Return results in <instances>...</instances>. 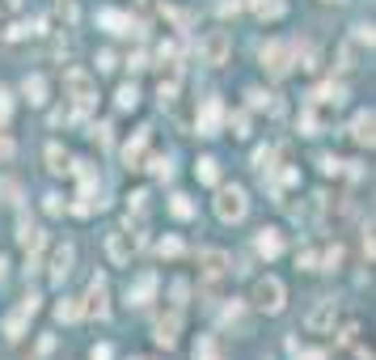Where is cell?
<instances>
[{"label":"cell","mask_w":376,"mask_h":360,"mask_svg":"<svg viewBox=\"0 0 376 360\" xmlns=\"http://www.w3.org/2000/svg\"><path fill=\"white\" fill-rule=\"evenodd\" d=\"M156 60H161V64H174V60H178V47H174V42H161V47H156Z\"/></svg>","instance_id":"cell-45"},{"label":"cell","mask_w":376,"mask_h":360,"mask_svg":"<svg viewBox=\"0 0 376 360\" xmlns=\"http://www.w3.org/2000/svg\"><path fill=\"white\" fill-rule=\"evenodd\" d=\"M17 242H22L26 254H38V250H42V229H38L30 217H22V221H17Z\"/></svg>","instance_id":"cell-18"},{"label":"cell","mask_w":376,"mask_h":360,"mask_svg":"<svg viewBox=\"0 0 376 360\" xmlns=\"http://www.w3.org/2000/svg\"><path fill=\"white\" fill-rule=\"evenodd\" d=\"M64 89H68V102H72V119H81V115H89V111L97 107V81H93L89 72L68 68Z\"/></svg>","instance_id":"cell-1"},{"label":"cell","mask_w":376,"mask_h":360,"mask_svg":"<svg viewBox=\"0 0 376 360\" xmlns=\"http://www.w3.org/2000/svg\"><path fill=\"white\" fill-rule=\"evenodd\" d=\"M245 212H250V199H245L241 187H220V191H216V217H220L224 225L245 221Z\"/></svg>","instance_id":"cell-5"},{"label":"cell","mask_w":376,"mask_h":360,"mask_svg":"<svg viewBox=\"0 0 376 360\" xmlns=\"http://www.w3.org/2000/svg\"><path fill=\"white\" fill-rule=\"evenodd\" d=\"M22 93H26L30 107H42V102H47V81H42L38 72H30V77L22 81Z\"/></svg>","instance_id":"cell-21"},{"label":"cell","mask_w":376,"mask_h":360,"mask_svg":"<svg viewBox=\"0 0 376 360\" xmlns=\"http://www.w3.org/2000/svg\"><path fill=\"white\" fill-rule=\"evenodd\" d=\"M0 280H5V254H0Z\"/></svg>","instance_id":"cell-52"},{"label":"cell","mask_w":376,"mask_h":360,"mask_svg":"<svg viewBox=\"0 0 376 360\" xmlns=\"http://www.w3.org/2000/svg\"><path fill=\"white\" fill-rule=\"evenodd\" d=\"M182 250H186L182 237H161V242H156V254H161V259H178Z\"/></svg>","instance_id":"cell-33"},{"label":"cell","mask_w":376,"mask_h":360,"mask_svg":"<svg viewBox=\"0 0 376 360\" xmlns=\"http://www.w3.org/2000/svg\"><path fill=\"white\" fill-rule=\"evenodd\" d=\"M170 212H174L178 221H190V217H195V203H190V195H174V199H170Z\"/></svg>","instance_id":"cell-32"},{"label":"cell","mask_w":376,"mask_h":360,"mask_svg":"<svg viewBox=\"0 0 376 360\" xmlns=\"http://www.w3.org/2000/svg\"><path fill=\"white\" fill-rule=\"evenodd\" d=\"M56 318H60V322H76V318H81V301H76V297H64V301L56 305Z\"/></svg>","instance_id":"cell-29"},{"label":"cell","mask_w":376,"mask_h":360,"mask_svg":"<svg viewBox=\"0 0 376 360\" xmlns=\"http://www.w3.org/2000/svg\"><path fill=\"white\" fill-rule=\"evenodd\" d=\"M220 13H224V17H233V13H241V0H224V5H220Z\"/></svg>","instance_id":"cell-50"},{"label":"cell","mask_w":376,"mask_h":360,"mask_svg":"<svg viewBox=\"0 0 376 360\" xmlns=\"http://www.w3.org/2000/svg\"><path fill=\"white\" fill-rule=\"evenodd\" d=\"M220 322H224V327H237V331H245V305H241V301H229L224 310H220Z\"/></svg>","instance_id":"cell-27"},{"label":"cell","mask_w":376,"mask_h":360,"mask_svg":"<svg viewBox=\"0 0 376 360\" xmlns=\"http://www.w3.org/2000/svg\"><path fill=\"white\" fill-rule=\"evenodd\" d=\"M229 132H233L237 140H245V136H250V115H245V111H237V115H229Z\"/></svg>","instance_id":"cell-36"},{"label":"cell","mask_w":376,"mask_h":360,"mask_svg":"<svg viewBox=\"0 0 376 360\" xmlns=\"http://www.w3.org/2000/svg\"><path fill=\"white\" fill-rule=\"evenodd\" d=\"M148 132H152V127H140V132L123 144V166H127V170H144V157H148Z\"/></svg>","instance_id":"cell-11"},{"label":"cell","mask_w":376,"mask_h":360,"mask_svg":"<svg viewBox=\"0 0 376 360\" xmlns=\"http://www.w3.org/2000/svg\"><path fill=\"white\" fill-rule=\"evenodd\" d=\"M224 127V102L220 97H207L203 111H199V136H216Z\"/></svg>","instance_id":"cell-10"},{"label":"cell","mask_w":376,"mask_h":360,"mask_svg":"<svg viewBox=\"0 0 376 360\" xmlns=\"http://www.w3.org/2000/svg\"><path fill=\"white\" fill-rule=\"evenodd\" d=\"M5 5H13V9H17V5H22V0H5Z\"/></svg>","instance_id":"cell-53"},{"label":"cell","mask_w":376,"mask_h":360,"mask_svg":"<svg viewBox=\"0 0 376 360\" xmlns=\"http://www.w3.org/2000/svg\"><path fill=\"white\" fill-rule=\"evenodd\" d=\"M351 136H355V144L372 148V140H376V115H372V111H359V115L351 119Z\"/></svg>","instance_id":"cell-16"},{"label":"cell","mask_w":376,"mask_h":360,"mask_svg":"<svg viewBox=\"0 0 376 360\" xmlns=\"http://www.w3.org/2000/svg\"><path fill=\"white\" fill-rule=\"evenodd\" d=\"M97 26L111 30V34H136L131 13H119V9H97Z\"/></svg>","instance_id":"cell-12"},{"label":"cell","mask_w":376,"mask_h":360,"mask_svg":"<svg viewBox=\"0 0 376 360\" xmlns=\"http://www.w3.org/2000/svg\"><path fill=\"white\" fill-rule=\"evenodd\" d=\"M111 356H115V352H111V343H97V347L89 352V360H111Z\"/></svg>","instance_id":"cell-48"},{"label":"cell","mask_w":376,"mask_h":360,"mask_svg":"<svg viewBox=\"0 0 376 360\" xmlns=\"http://www.w3.org/2000/svg\"><path fill=\"white\" fill-rule=\"evenodd\" d=\"M326 5H343V0H326Z\"/></svg>","instance_id":"cell-55"},{"label":"cell","mask_w":376,"mask_h":360,"mask_svg":"<svg viewBox=\"0 0 376 360\" xmlns=\"http://www.w3.org/2000/svg\"><path fill=\"white\" fill-rule=\"evenodd\" d=\"M275 162H279V148H258V152H254V170H258L262 178L275 174Z\"/></svg>","instance_id":"cell-24"},{"label":"cell","mask_w":376,"mask_h":360,"mask_svg":"<svg viewBox=\"0 0 376 360\" xmlns=\"http://www.w3.org/2000/svg\"><path fill=\"white\" fill-rule=\"evenodd\" d=\"M254 250L262 254V259H279V254H284V233L279 229H258Z\"/></svg>","instance_id":"cell-13"},{"label":"cell","mask_w":376,"mask_h":360,"mask_svg":"<svg viewBox=\"0 0 376 360\" xmlns=\"http://www.w3.org/2000/svg\"><path fill=\"white\" fill-rule=\"evenodd\" d=\"M292 64H296L292 42H266V47H262V68L271 72V77H288Z\"/></svg>","instance_id":"cell-7"},{"label":"cell","mask_w":376,"mask_h":360,"mask_svg":"<svg viewBox=\"0 0 376 360\" xmlns=\"http://www.w3.org/2000/svg\"><path fill=\"white\" fill-rule=\"evenodd\" d=\"M195 178H199V182H207V187H216V182H220V162H216V157H199Z\"/></svg>","instance_id":"cell-25"},{"label":"cell","mask_w":376,"mask_h":360,"mask_svg":"<svg viewBox=\"0 0 376 360\" xmlns=\"http://www.w3.org/2000/svg\"><path fill=\"white\" fill-rule=\"evenodd\" d=\"M250 9L262 17V22H279L288 13V0H250Z\"/></svg>","instance_id":"cell-20"},{"label":"cell","mask_w":376,"mask_h":360,"mask_svg":"<svg viewBox=\"0 0 376 360\" xmlns=\"http://www.w3.org/2000/svg\"><path fill=\"white\" fill-rule=\"evenodd\" d=\"M93 140H97V144H111V123H97V127H93Z\"/></svg>","instance_id":"cell-47"},{"label":"cell","mask_w":376,"mask_h":360,"mask_svg":"<svg viewBox=\"0 0 376 360\" xmlns=\"http://www.w3.org/2000/svg\"><path fill=\"white\" fill-rule=\"evenodd\" d=\"M229 51H233V42H229V34H224V30H207V34L199 38V64L220 68V64L229 60Z\"/></svg>","instance_id":"cell-6"},{"label":"cell","mask_w":376,"mask_h":360,"mask_svg":"<svg viewBox=\"0 0 376 360\" xmlns=\"http://www.w3.org/2000/svg\"><path fill=\"white\" fill-rule=\"evenodd\" d=\"M317 263H321L317 250H300V254H296V267H304V272H317Z\"/></svg>","instance_id":"cell-40"},{"label":"cell","mask_w":376,"mask_h":360,"mask_svg":"<svg viewBox=\"0 0 376 360\" xmlns=\"http://www.w3.org/2000/svg\"><path fill=\"white\" fill-rule=\"evenodd\" d=\"M338 263H343V246H330L326 254H321V263H317V267H326V272H338Z\"/></svg>","instance_id":"cell-38"},{"label":"cell","mask_w":376,"mask_h":360,"mask_svg":"<svg viewBox=\"0 0 376 360\" xmlns=\"http://www.w3.org/2000/svg\"><path fill=\"white\" fill-rule=\"evenodd\" d=\"M115 102H119V111H136V107H140V89H136V85H119Z\"/></svg>","instance_id":"cell-30"},{"label":"cell","mask_w":376,"mask_h":360,"mask_svg":"<svg viewBox=\"0 0 376 360\" xmlns=\"http://www.w3.org/2000/svg\"><path fill=\"white\" fill-rule=\"evenodd\" d=\"M111 68H119V56L115 51H97V72H111Z\"/></svg>","instance_id":"cell-43"},{"label":"cell","mask_w":376,"mask_h":360,"mask_svg":"<svg viewBox=\"0 0 376 360\" xmlns=\"http://www.w3.org/2000/svg\"><path fill=\"white\" fill-rule=\"evenodd\" d=\"M22 199V187L13 178H0V203H17Z\"/></svg>","instance_id":"cell-37"},{"label":"cell","mask_w":376,"mask_h":360,"mask_svg":"<svg viewBox=\"0 0 376 360\" xmlns=\"http://www.w3.org/2000/svg\"><path fill=\"white\" fill-rule=\"evenodd\" d=\"M229 254L224 250H203L199 254V272H203V297L207 301H216L220 288H224V276H229Z\"/></svg>","instance_id":"cell-2"},{"label":"cell","mask_w":376,"mask_h":360,"mask_svg":"<svg viewBox=\"0 0 376 360\" xmlns=\"http://www.w3.org/2000/svg\"><path fill=\"white\" fill-rule=\"evenodd\" d=\"M144 170H152L156 178H165V182L174 178V162L170 157H144Z\"/></svg>","instance_id":"cell-31"},{"label":"cell","mask_w":376,"mask_h":360,"mask_svg":"<svg viewBox=\"0 0 376 360\" xmlns=\"http://www.w3.org/2000/svg\"><path fill=\"white\" fill-rule=\"evenodd\" d=\"M178 335H182V310H170V314H161V318H156L152 339H156L161 347H174V343H178Z\"/></svg>","instance_id":"cell-9"},{"label":"cell","mask_w":376,"mask_h":360,"mask_svg":"<svg viewBox=\"0 0 376 360\" xmlns=\"http://www.w3.org/2000/svg\"><path fill=\"white\" fill-rule=\"evenodd\" d=\"M317 132H321V119H317L313 107H304L300 111V136H317Z\"/></svg>","instance_id":"cell-35"},{"label":"cell","mask_w":376,"mask_h":360,"mask_svg":"<svg viewBox=\"0 0 376 360\" xmlns=\"http://www.w3.org/2000/svg\"><path fill=\"white\" fill-rule=\"evenodd\" d=\"M313 102H317V107H343V102H347V85H343V81L317 85V89H313Z\"/></svg>","instance_id":"cell-17"},{"label":"cell","mask_w":376,"mask_h":360,"mask_svg":"<svg viewBox=\"0 0 376 360\" xmlns=\"http://www.w3.org/2000/svg\"><path fill=\"white\" fill-rule=\"evenodd\" d=\"M0 34H5V17H0Z\"/></svg>","instance_id":"cell-54"},{"label":"cell","mask_w":376,"mask_h":360,"mask_svg":"<svg viewBox=\"0 0 376 360\" xmlns=\"http://www.w3.org/2000/svg\"><path fill=\"white\" fill-rule=\"evenodd\" d=\"M288 347H292V360H326V356H330L326 347H300L296 339H292Z\"/></svg>","instance_id":"cell-34"},{"label":"cell","mask_w":376,"mask_h":360,"mask_svg":"<svg viewBox=\"0 0 376 360\" xmlns=\"http://www.w3.org/2000/svg\"><path fill=\"white\" fill-rule=\"evenodd\" d=\"M372 42H376L372 26H368V22H363V26H355V47H368V51H372Z\"/></svg>","instance_id":"cell-42"},{"label":"cell","mask_w":376,"mask_h":360,"mask_svg":"<svg viewBox=\"0 0 376 360\" xmlns=\"http://www.w3.org/2000/svg\"><path fill=\"white\" fill-rule=\"evenodd\" d=\"M9 115H13V93H9L5 85H0V127L9 123Z\"/></svg>","instance_id":"cell-39"},{"label":"cell","mask_w":376,"mask_h":360,"mask_svg":"<svg viewBox=\"0 0 376 360\" xmlns=\"http://www.w3.org/2000/svg\"><path fill=\"white\" fill-rule=\"evenodd\" d=\"M254 305H258L262 314H284V305H288V288H284V280L262 276V280L254 284Z\"/></svg>","instance_id":"cell-4"},{"label":"cell","mask_w":376,"mask_h":360,"mask_svg":"<svg viewBox=\"0 0 376 360\" xmlns=\"http://www.w3.org/2000/svg\"><path fill=\"white\" fill-rule=\"evenodd\" d=\"M72 259H76V250H72L68 242H64V246H56V254H51V280H56V284H64V280H68Z\"/></svg>","instance_id":"cell-15"},{"label":"cell","mask_w":376,"mask_h":360,"mask_svg":"<svg viewBox=\"0 0 376 360\" xmlns=\"http://www.w3.org/2000/svg\"><path fill=\"white\" fill-rule=\"evenodd\" d=\"M106 250H111V263H119V267H123V263L131 259V250H136V242L127 237V229H115L111 237H106Z\"/></svg>","instance_id":"cell-14"},{"label":"cell","mask_w":376,"mask_h":360,"mask_svg":"<svg viewBox=\"0 0 376 360\" xmlns=\"http://www.w3.org/2000/svg\"><path fill=\"white\" fill-rule=\"evenodd\" d=\"M334 322H338V301H317L313 310H309V318H304V327L317 331V335L334 331Z\"/></svg>","instance_id":"cell-8"},{"label":"cell","mask_w":376,"mask_h":360,"mask_svg":"<svg viewBox=\"0 0 376 360\" xmlns=\"http://www.w3.org/2000/svg\"><path fill=\"white\" fill-rule=\"evenodd\" d=\"M317 166H321V174H343V162L334 157V152H321V162H317Z\"/></svg>","instance_id":"cell-41"},{"label":"cell","mask_w":376,"mask_h":360,"mask_svg":"<svg viewBox=\"0 0 376 360\" xmlns=\"http://www.w3.org/2000/svg\"><path fill=\"white\" fill-rule=\"evenodd\" d=\"M9 157H13V140L0 136V162H9Z\"/></svg>","instance_id":"cell-49"},{"label":"cell","mask_w":376,"mask_h":360,"mask_svg":"<svg viewBox=\"0 0 376 360\" xmlns=\"http://www.w3.org/2000/svg\"><path fill=\"white\" fill-rule=\"evenodd\" d=\"M127 64H131V68H148V56H144V51H136V56H131Z\"/></svg>","instance_id":"cell-51"},{"label":"cell","mask_w":376,"mask_h":360,"mask_svg":"<svg viewBox=\"0 0 376 360\" xmlns=\"http://www.w3.org/2000/svg\"><path fill=\"white\" fill-rule=\"evenodd\" d=\"M68 152H64V144H47V170L51 174H68Z\"/></svg>","instance_id":"cell-26"},{"label":"cell","mask_w":376,"mask_h":360,"mask_svg":"<svg viewBox=\"0 0 376 360\" xmlns=\"http://www.w3.org/2000/svg\"><path fill=\"white\" fill-rule=\"evenodd\" d=\"M152 292H156V276H152V272H144V276L127 288V301H131V305H148V301H152Z\"/></svg>","instance_id":"cell-19"},{"label":"cell","mask_w":376,"mask_h":360,"mask_svg":"<svg viewBox=\"0 0 376 360\" xmlns=\"http://www.w3.org/2000/svg\"><path fill=\"white\" fill-rule=\"evenodd\" d=\"M195 360H224L220 339H216V335H199V343H195Z\"/></svg>","instance_id":"cell-22"},{"label":"cell","mask_w":376,"mask_h":360,"mask_svg":"<svg viewBox=\"0 0 376 360\" xmlns=\"http://www.w3.org/2000/svg\"><path fill=\"white\" fill-rule=\"evenodd\" d=\"M42 208H47V212H51V217H60V212H64V208H68V203H64V199H60V195H42Z\"/></svg>","instance_id":"cell-44"},{"label":"cell","mask_w":376,"mask_h":360,"mask_svg":"<svg viewBox=\"0 0 376 360\" xmlns=\"http://www.w3.org/2000/svg\"><path fill=\"white\" fill-rule=\"evenodd\" d=\"M111 284H106V276H93L89 280V288H85V297H81V318H97V322H106L111 318Z\"/></svg>","instance_id":"cell-3"},{"label":"cell","mask_w":376,"mask_h":360,"mask_svg":"<svg viewBox=\"0 0 376 360\" xmlns=\"http://www.w3.org/2000/svg\"><path fill=\"white\" fill-rule=\"evenodd\" d=\"M245 102H250V107H254V111H266V107H271L275 115L284 111V107H279V102H275V93H266V89H258V85H254V89H245Z\"/></svg>","instance_id":"cell-23"},{"label":"cell","mask_w":376,"mask_h":360,"mask_svg":"<svg viewBox=\"0 0 376 360\" xmlns=\"http://www.w3.org/2000/svg\"><path fill=\"white\" fill-rule=\"evenodd\" d=\"M186 297H190V284L186 280H174V305H178V310L186 305Z\"/></svg>","instance_id":"cell-46"},{"label":"cell","mask_w":376,"mask_h":360,"mask_svg":"<svg viewBox=\"0 0 376 360\" xmlns=\"http://www.w3.org/2000/svg\"><path fill=\"white\" fill-rule=\"evenodd\" d=\"M26 322H30V314H26L22 305H17V314H9V318H5V339H22Z\"/></svg>","instance_id":"cell-28"}]
</instances>
